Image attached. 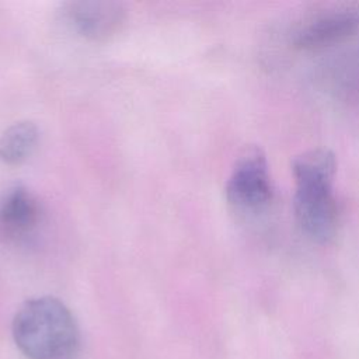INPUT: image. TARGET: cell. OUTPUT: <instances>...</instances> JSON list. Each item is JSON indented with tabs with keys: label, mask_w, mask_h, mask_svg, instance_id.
<instances>
[{
	"label": "cell",
	"mask_w": 359,
	"mask_h": 359,
	"mask_svg": "<svg viewBox=\"0 0 359 359\" xmlns=\"http://www.w3.org/2000/svg\"><path fill=\"white\" fill-rule=\"evenodd\" d=\"M335 171L337 158L324 147L307 150L292 163L294 216L303 233L317 243H328L337 233L338 206L332 194Z\"/></svg>",
	"instance_id": "cell-1"
},
{
	"label": "cell",
	"mask_w": 359,
	"mask_h": 359,
	"mask_svg": "<svg viewBox=\"0 0 359 359\" xmlns=\"http://www.w3.org/2000/svg\"><path fill=\"white\" fill-rule=\"evenodd\" d=\"M13 338L28 359H73L80 346L72 311L50 296L31 299L18 309L13 320Z\"/></svg>",
	"instance_id": "cell-2"
},
{
	"label": "cell",
	"mask_w": 359,
	"mask_h": 359,
	"mask_svg": "<svg viewBox=\"0 0 359 359\" xmlns=\"http://www.w3.org/2000/svg\"><path fill=\"white\" fill-rule=\"evenodd\" d=\"M231 210L241 219L262 215L273 199V188L265 154L259 147H248L238 157L226 185Z\"/></svg>",
	"instance_id": "cell-3"
},
{
	"label": "cell",
	"mask_w": 359,
	"mask_h": 359,
	"mask_svg": "<svg viewBox=\"0 0 359 359\" xmlns=\"http://www.w3.org/2000/svg\"><path fill=\"white\" fill-rule=\"evenodd\" d=\"M43 219L38 198L25 187L14 185L0 194V238L22 244L34 237Z\"/></svg>",
	"instance_id": "cell-4"
},
{
	"label": "cell",
	"mask_w": 359,
	"mask_h": 359,
	"mask_svg": "<svg viewBox=\"0 0 359 359\" xmlns=\"http://www.w3.org/2000/svg\"><path fill=\"white\" fill-rule=\"evenodd\" d=\"M62 13L73 31L93 41L115 35L125 21V8L116 1H70Z\"/></svg>",
	"instance_id": "cell-5"
},
{
	"label": "cell",
	"mask_w": 359,
	"mask_h": 359,
	"mask_svg": "<svg viewBox=\"0 0 359 359\" xmlns=\"http://www.w3.org/2000/svg\"><path fill=\"white\" fill-rule=\"evenodd\" d=\"M359 29V8L342 7L317 14L294 36V45L304 50L332 46Z\"/></svg>",
	"instance_id": "cell-6"
},
{
	"label": "cell",
	"mask_w": 359,
	"mask_h": 359,
	"mask_svg": "<svg viewBox=\"0 0 359 359\" xmlns=\"http://www.w3.org/2000/svg\"><path fill=\"white\" fill-rule=\"evenodd\" d=\"M38 140L39 132L32 122L13 123L0 136V158L8 165H18L31 157Z\"/></svg>",
	"instance_id": "cell-7"
}]
</instances>
